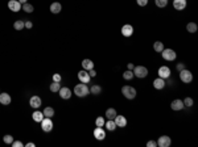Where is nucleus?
Returning a JSON list of instances; mask_svg holds the SVG:
<instances>
[{"label":"nucleus","mask_w":198,"mask_h":147,"mask_svg":"<svg viewBox=\"0 0 198 147\" xmlns=\"http://www.w3.org/2000/svg\"><path fill=\"white\" fill-rule=\"evenodd\" d=\"M90 92V89L87 88V86L85 83L82 84H77V86L74 87V93L78 96V97H85V96H87Z\"/></svg>","instance_id":"f257e3e1"},{"label":"nucleus","mask_w":198,"mask_h":147,"mask_svg":"<svg viewBox=\"0 0 198 147\" xmlns=\"http://www.w3.org/2000/svg\"><path fill=\"white\" fill-rule=\"evenodd\" d=\"M121 93H123V96L126 98H128V100H132V98L136 97V89L131 86H124L123 88H121Z\"/></svg>","instance_id":"f03ea898"},{"label":"nucleus","mask_w":198,"mask_h":147,"mask_svg":"<svg viewBox=\"0 0 198 147\" xmlns=\"http://www.w3.org/2000/svg\"><path fill=\"white\" fill-rule=\"evenodd\" d=\"M180 79H181V81H182V83L189 84V83H191V81H193V74L189 71V70L184 69V70H181V71H180Z\"/></svg>","instance_id":"7ed1b4c3"},{"label":"nucleus","mask_w":198,"mask_h":147,"mask_svg":"<svg viewBox=\"0 0 198 147\" xmlns=\"http://www.w3.org/2000/svg\"><path fill=\"white\" fill-rule=\"evenodd\" d=\"M132 72H134V76H137V78H140V79L148 76V69H147V67H144V66H136V67H134Z\"/></svg>","instance_id":"20e7f679"},{"label":"nucleus","mask_w":198,"mask_h":147,"mask_svg":"<svg viewBox=\"0 0 198 147\" xmlns=\"http://www.w3.org/2000/svg\"><path fill=\"white\" fill-rule=\"evenodd\" d=\"M41 129H42V131H45V133L52 131V130H53V121H52V118L45 117L44 120L41 121Z\"/></svg>","instance_id":"39448f33"},{"label":"nucleus","mask_w":198,"mask_h":147,"mask_svg":"<svg viewBox=\"0 0 198 147\" xmlns=\"http://www.w3.org/2000/svg\"><path fill=\"white\" fill-rule=\"evenodd\" d=\"M161 55H163V58L165 59V61H174L176 59V51H174L173 49H164L163 51H161Z\"/></svg>","instance_id":"423d86ee"},{"label":"nucleus","mask_w":198,"mask_h":147,"mask_svg":"<svg viewBox=\"0 0 198 147\" xmlns=\"http://www.w3.org/2000/svg\"><path fill=\"white\" fill-rule=\"evenodd\" d=\"M171 145H172V139L168 135H163L157 141V146H160V147H169Z\"/></svg>","instance_id":"0eeeda50"},{"label":"nucleus","mask_w":198,"mask_h":147,"mask_svg":"<svg viewBox=\"0 0 198 147\" xmlns=\"http://www.w3.org/2000/svg\"><path fill=\"white\" fill-rule=\"evenodd\" d=\"M78 79L81 80V83L87 84L90 81V79H91V76L89 75V71H86V70H82V71L78 72Z\"/></svg>","instance_id":"6e6552de"},{"label":"nucleus","mask_w":198,"mask_h":147,"mask_svg":"<svg viewBox=\"0 0 198 147\" xmlns=\"http://www.w3.org/2000/svg\"><path fill=\"white\" fill-rule=\"evenodd\" d=\"M171 69L166 66H161L158 69V78H163V79H168L171 76Z\"/></svg>","instance_id":"1a4fd4ad"},{"label":"nucleus","mask_w":198,"mask_h":147,"mask_svg":"<svg viewBox=\"0 0 198 147\" xmlns=\"http://www.w3.org/2000/svg\"><path fill=\"white\" fill-rule=\"evenodd\" d=\"M8 8H9L12 12H19L21 9V4H20L19 0H9L8 1Z\"/></svg>","instance_id":"9d476101"},{"label":"nucleus","mask_w":198,"mask_h":147,"mask_svg":"<svg viewBox=\"0 0 198 147\" xmlns=\"http://www.w3.org/2000/svg\"><path fill=\"white\" fill-rule=\"evenodd\" d=\"M58 93H59V97L61 98H64V100H67V98H70L72 97V91H70L67 87H64V88H59V91H58Z\"/></svg>","instance_id":"9b49d317"},{"label":"nucleus","mask_w":198,"mask_h":147,"mask_svg":"<svg viewBox=\"0 0 198 147\" xmlns=\"http://www.w3.org/2000/svg\"><path fill=\"white\" fill-rule=\"evenodd\" d=\"M114 121H115V123H116L118 128H126L127 126V118L124 117V116L116 114V117L114 118Z\"/></svg>","instance_id":"f8f14e48"},{"label":"nucleus","mask_w":198,"mask_h":147,"mask_svg":"<svg viewBox=\"0 0 198 147\" xmlns=\"http://www.w3.org/2000/svg\"><path fill=\"white\" fill-rule=\"evenodd\" d=\"M41 104H42V101H41V98H40L38 96H32V97L29 98V105L32 106V108L37 109V108L41 106Z\"/></svg>","instance_id":"ddd939ff"},{"label":"nucleus","mask_w":198,"mask_h":147,"mask_svg":"<svg viewBox=\"0 0 198 147\" xmlns=\"http://www.w3.org/2000/svg\"><path fill=\"white\" fill-rule=\"evenodd\" d=\"M121 34L124 37H131L134 34V28H132V25H129V24L123 25V28H121Z\"/></svg>","instance_id":"4468645a"},{"label":"nucleus","mask_w":198,"mask_h":147,"mask_svg":"<svg viewBox=\"0 0 198 147\" xmlns=\"http://www.w3.org/2000/svg\"><path fill=\"white\" fill-rule=\"evenodd\" d=\"M11 101H12L11 95H8V93H5V92L0 93V104H3V105H9Z\"/></svg>","instance_id":"2eb2a0df"},{"label":"nucleus","mask_w":198,"mask_h":147,"mask_svg":"<svg viewBox=\"0 0 198 147\" xmlns=\"http://www.w3.org/2000/svg\"><path fill=\"white\" fill-rule=\"evenodd\" d=\"M94 137H95V139H98V141H103L104 138H106V131L102 128H97L94 130Z\"/></svg>","instance_id":"dca6fc26"},{"label":"nucleus","mask_w":198,"mask_h":147,"mask_svg":"<svg viewBox=\"0 0 198 147\" xmlns=\"http://www.w3.org/2000/svg\"><path fill=\"white\" fill-rule=\"evenodd\" d=\"M173 7L177 11H182L186 7V0H173Z\"/></svg>","instance_id":"f3484780"},{"label":"nucleus","mask_w":198,"mask_h":147,"mask_svg":"<svg viewBox=\"0 0 198 147\" xmlns=\"http://www.w3.org/2000/svg\"><path fill=\"white\" fill-rule=\"evenodd\" d=\"M171 108L173 109V110H181V109L184 108L182 100H180V98H176V100H173V101H172V104H171Z\"/></svg>","instance_id":"a211bd4d"},{"label":"nucleus","mask_w":198,"mask_h":147,"mask_svg":"<svg viewBox=\"0 0 198 147\" xmlns=\"http://www.w3.org/2000/svg\"><path fill=\"white\" fill-rule=\"evenodd\" d=\"M153 87L156 89H163L164 87H165V80H164L163 78H157L153 80Z\"/></svg>","instance_id":"6ab92c4d"},{"label":"nucleus","mask_w":198,"mask_h":147,"mask_svg":"<svg viewBox=\"0 0 198 147\" xmlns=\"http://www.w3.org/2000/svg\"><path fill=\"white\" fill-rule=\"evenodd\" d=\"M82 67H83V70L89 71V70L94 69V63H92L91 59H83V61H82Z\"/></svg>","instance_id":"aec40b11"},{"label":"nucleus","mask_w":198,"mask_h":147,"mask_svg":"<svg viewBox=\"0 0 198 147\" xmlns=\"http://www.w3.org/2000/svg\"><path fill=\"white\" fill-rule=\"evenodd\" d=\"M44 117H45L44 113L40 112V110H36V112L32 114V118H33V121H35V122H41V121L44 120Z\"/></svg>","instance_id":"412c9836"},{"label":"nucleus","mask_w":198,"mask_h":147,"mask_svg":"<svg viewBox=\"0 0 198 147\" xmlns=\"http://www.w3.org/2000/svg\"><path fill=\"white\" fill-rule=\"evenodd\" d=\"M116 109H114V108H108L106 110V117H107V120H114L115 117H116Z\"/></svg>","instance_id":"4be33fe9"},{"label":"nucleus","mask_w":198,"mask_h":147,"mask_svg":"<svg viewBox=\"0 0 198 147\" xmlns=\"http://www.w3.org/2000/svg\"><path fill=\"white\" fill-rule=\"evenodd\" d=\"M61 4L59 3H52L50 4V12L52 13H54V15H57V13L61 12Z\"/></svg>","instance_id":"5701e85b"},{"label":"nucleus","mask_w":198,"mask_h":147,"mask_svg":"<svg viewBox=\"0 0 198 147\" xmlns=\"http://www.w3.org/2000/svg\"><path fill=\"white\" fill-rule=\"evenodd\" d=\"M104 123H106V129L108 130V131H114V130L116 129V123H115L114 120H108L107 122H104Z\"/></svg>","instance_id":"b1692460"},{"label":"nucleus","mask_w":198,"mask_h":147,"mask_svg":"<svg viewBox=\"0 0 198 147\" xmlns=\"http://www.w3.org/2000/svg\"><path fill=\"white\" fill-rule=\"evenodd\" d=\"M44 116L45 117H48V118H52L53 116H54V109L53 108H50V106H46V108L44 109Z\"/></svg>","instance_id":"393cba45"},{"label":"nucleus","mask_w":198,"mask_h":147,"mask_svg":"<svg viewBox=\"0 0 198 147\" xmlns=\"http://www.w3.org/2000/svg\"><path fill=\"white\" fill-rule=\"evenodd\" d=\"M153 50L156 53H161L164 50V44H163V42H160V41H156V42H155V45H153Z\"/></svg>","instance_id":"a878e982"},{"label":"nucleus","mask_w":198,"mask_h":147,"mask_svg":"<svg viewBox=\"0 0 198 147\" xmlns=\"http://www.w3.org/2000/svg\"><path fill=\"white\" fill-rule=\"evenodd\" d=\"M13 28H15L16 30H22L25 28V21L17 20V21H15V24H13Z\"/></svg>","instance_id":"bb28decb"},{"label":"nucleus","mask_w":198,"mask_h":147,"mask_svg":"<svg viewBox=\"0 0 198 147\" xmlns=\"http://www.w3.org/2000/svg\"><path fill=\"white\" fill-rule=\"evenodd\" d=\"M22 11H25L27 13H32L33 11H35V8H33L32 4H29V3H25V4H22Z\"/></svg>","instance_id":"cd10ccee"},{"label":"nucleus","mask_w":198,"mask_h":147,"mask_svg":"<svg viewBox=\"0 0 198 147\" xmlns=\"http://www.w3.org/2000/svg\"><path fill=\"white\" fill-rule=\"evenodd\" d=\"M186 30H188L189 33H196L197 32V24H194V22H189V24L186 25Z\"/></svg>","instance_id":"c85d7f7f"},{"label":"nucleus","mask_w":198,"mask_h":147,"mask_svg":"<svg viewBox=\"0 0 198 147\" xmlns=\"http://www.w3.org/2000/svg\"><path fill=\"white\" fill-rule=\"evenodd\" d=\"M49 88H50V91H52V92H58L59 88H61V84H59L58 81H53V83L50 84Z\"/></svg>","instance_id":"c756f323"},{"label":"nucleus","mask_w":198,"mask_h":147,"mask_svg":"<svg viewBox=\"0 0 198 147\" xmlns=\"http://www.w3.org/2000/svg\"><path fill=\"white\" fill-rule=\"evenodd\" d=\"M90 92L92 93V95H100V92H102V88L99 86H97V84H94V86L90 88Z\"/></svg>","instance_id":"7c9ffc66"},{"label":"nucleus","mask_w":198,"mask_h":147,"mask_svg":"<svg viewBox=\"0 0 198 147\" xmlns=\"http://www.w3.org/2000/svg\"><path fill=\"white\" fill-rule=\"evenodd\" d=\"M155 4H156L158 8H165L166 5H168V0H155Z\"/></svg>","instance_id":"2f4dec72"},{"label":"nucleus","mask_w":198,"mask_h":147,"mask_svg":"<svg viewBox=\"0 0 198 147\" xmlns=\"http://www.w3.org/2000/svg\"><path fill=\"white\" fill-rule=\"evenodd\" d=\"M123 78L126 79V80H131V79L134 78V72H132V70H127V71L123 74Z\"/></svg>","instance_id":"473e14b6"},{"label":"nucleus","mask_w":198,"mask_h":147,"mask_svg":"<svg viewBox=\"0 0 198 147\" xmlns=\"http://www.w3.org/2000/svg\"><path fill=\"white\" fill-rule=\"evenodd\" d=\"M182 103H184V106H189V108H190V106H193V98H191V97H186Z\"/></svg>","instance_id":"72a5a7b5"},{"label":"nucleus","mask_w":198,"mask_h":147,"mask_svg":"<svg viewBox=\"0 0 198 147\" xmlns=\"http://www.w3.org/2000/svg\"><path fill=\"white\" fill-rule=\"evenodd\" d=\"M95 125H97V128H102V126H104V118L103 117H98L97 120H95Z\"/></svg>","instance_id":"f704fd0d"},{"label":"nucleus","mask_w":198,"mask_h":147,"mask_svg":"<svg viewBox=\"0 0 198 147\" xmlns=\"http://www.w3.org/2000/svg\"><path fill=\"white\" fill-rule=\"evenodd\" d=\"M3 141H4V143H7V145H11V143L13 142V137H12V135H9V134H7V135H4Z\"/></svg>","instance_id":"c9c22d12"},{"label":"nucleus","mask_w":198,"mask_h":147,"mask_svg":"<svg viewBox=\"0 0 198 147\" xmlns=\"http://www.w3.org/2000/svg\"><path fill=\"white\" fill-rule=\"evenodd\" d=\"M137 5H140V7H145L147 4H148V0H136Z\"/></svg>","instance_id":"e433bc0d"},{"label":"nucleus","mask_w":198,"mask_h":147,"mask_svg":"<svg viewBox=\"0 0 198 147\" xmlns=\"http://www.w3.org/2000/svg\"><path fill=\"white\" fill-rule=\"evenodd\" d=\"M156 146H157L156 141H148L147 142V147H156Z\"/></svg>","instance_id":"4c0bfd02"},{"label":"nucleus","mask_w":198,"mask_h":147,"mask_svg":"<svg viewBox=\"0 0 198 147\" xmlns=\"http://www.w3.org/2000/svg\"><path fill=\"white\" fill-rule=\"evenodd\" d=\"M11 145H12V147H22V143L20 141H13Z\"/></svg>","instance_id":"58836bf2"},{"label":"nucleus","mask_w":198,"mask_h":147,"mask_svg":"<svg viewBox=\"0 0 198 147\" xmlns=\"http://www.w3.org/2000/svg\"><path fill=\"white\" fill-rule=\"evenodd\" d=\"M53 81H61V75H59V74H54V75H53Z\"/></svg>","instance_id":"ea45409f"},{"label":"nucleus","mask_w":198,"mask_h":147,"mask_svg":"<svg viewBox=\"0 0 198 147\" xmlns=\"http://www.w3.org/2000/svg\"><path fill=\"white\" fill-rule=\"evenodd\" d=\"M176 69H177V71H181V70L185 69V64H184V63H177Z\"/></svg>","instance_id":"a19ab883"},{"label":"nucleus","mask_w":198,"mask_h":147,"mask_svg":"<svg viewBox=\"0 0 198 147\" xmlns=\"http://www.w3.org/2000/svg\"><path fill=\"white\" fill-rule=\"evenodd\" d=\"M89 75L91 76V78H94V76H97V71H95L94 69H91V70H89Z\"/></svg>","instance_id":"79ce46f5"},{"label":"nucleus","mask_w":198,"mask_h":147,"mask_svg":"<svg viewBox=\"0 0 198 147\" xmlns=\"http://www.w3.org/2000/svg\"><path fill=\"white\" fill-rule=\"evenodd\" d=\"M32 26H33L32 21H25V28H27V29H30Z\"/></svg>","instance_id":"37998d69"},{"label":"nucleus","mask_w":198,"mask_h":147,"mask_svg":"<svg viewBox=\"0 0 198 147\" xmlns=\"http://www.w3.org/2000/svg\"><path fill=\"white\" fill-rule=\"evenodd\" d=\"M134 64H132V63H128V70H134Z\"/></svg>","instance_id":"c03bdc74"},{"label":"nucleus","mask_w":198,"mask_h":147,"mask_svg":"<svg viewBox=\"0 0 198 147\" xmlns=\"http://www.w3.org/2000/svg\"><path fill=\"white\" fill-rule=\"evenodd\" d=\"M27 147H35V143H27Z\"/></svg>","instance_id":"a18cd8bd"},{"label":"nucleus","mask_w":198,"mask_h":147,"mask_svg":"<svg viewBox=\"0 0 198 147\" xmlns=\"http://www.w3.org/2000/svg\"><path fill=\"white\" fill-rule=\"evenodd\" d=\"M20 1V4H25V3H27V0H19Z\"/></svg>","instance_id":"49530a36"}]
</instances>
